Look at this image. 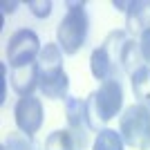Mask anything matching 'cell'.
<instances>
[{
  "label": "cell",
  "mask_w": 150,
  "mask_h": 150,
  "mask_svg": "<svg viewBox=\"0 0 150 150\" xmlns=\"http://www.w3.org/2000/svg\"><path fill=\"white\" fill-rule=\"evenodd\" d=\"M88 105V119L92 132H99V125L112 121L114 117H119L121 108H123V85L119 79L112 81H103L99 90H94L85 99Z\"/></svg>",
  "instance_id": "1"
},
{
  "label": "cell",
  "mask_w": 150,
  "mask_h": 150,
  "mask_svg": "<svg viewBox=\"0 0 150 150\" xmlns=\"http://www.w3.org/2000/svg\"><path fill=\"white\" fill-rule=\"evenodd\" d=\"M90 34V18L85 11V2H69L67 13L56 27V43L63 54L74 56L83 50Z\"/></svg>",
  "instance_id": "2"
},
{
  "label": "cell",
  "mask_w": 150,
  "mask_h": 150,
  "mask_svg": "<svg viewBox=\"0 0 150 150\" xmlns=\"http://www.w3.org/2000/svg\"><path fill=\"white\" fill-rule=\"evenodd\" d=\"M40 38L34 29H18L13 31L9 40H7V47H5V56L9 67L16 69V67H23V65H29V63H36L38 56H40Z\"/></svg>",
  "instance_id": "3"
},
{
  "label": "cell",
  "mask_w": 150,
  "mask_h": 150,
  "mask_svg": "<svg viewBox=\"0 0 150 150\" xmlns=\"http://www.w3.org/2000/svg\"><path fill=\"white\" fill-rule=\"evenodd\" d=\"M148 125H150V108L144 103H132L119 117V132L125 146H132V148H141Z\"/></svg>",
  "instance_id": "4"
},
{
  "label": "cell",
  "mask_w": 150,
  "mask_h": 150,
  "mask_svg": "<svg viewBox=\"0 0 150 150\" xmlns=\"http://www.w3.org/2000/svg\"><path fill=\"white\" fill-rule=\"evenodd\" d=\"M65 119H67V130L72 132V137L76 141V150H85V146L90 141V132H92L85 99L67 96V101H65Z\"/></svg>",
  "instance_id": "5"
},
{
  "label": "cell",
  "mask_w": 150,
  "mask_h": 150,
  "mask_svg": "<svg viewBox=\"0 0 150 150\" xmlns=\"http://www.w3.org/2000/svg\"><path fill=\"white\" fill-rule=\"evenodd\" d=\"M13 121H16L18 132L34 137L43 128V121H45L40 99H36V96H23V99H18V103L13 108Z\"/></svg>",
  "instance_id": "6"
},
{
  "label": "cell",
  "mask_w": 150,
  "mask_h": 150,
  "mask_svg": "<svg viewBox=\"0 0 150 150\" xmlns=\"http://www.w3.org/2000/svg\"><path fill=\"white\" fill-rule=\"evenodd\" d=\"M38 90L45 99L52 101H61L67 99L69 92V76L63 67H50V69H40V83Z\"/></svg>",
  "instance_id": "7"
},
{
  "label": "cell",
  "mask_w": 150,
  "mask_h": 150,
  "mask_svg": "<svg viewBox=\"0 0 150 150\" xmlns=\"http://www.w3.org/2000/svg\"><path fill=\"white\" fill-rule=\"evenodd\" d=\"M11 88L13 92L18 94L20 99L23 96H34V90L38 88L40 83V65L36 63H29V65H23V67L11 69Z\"/></svg>",
  "instance_id": "8"
},
{
  "label": "cell",
  "mask_w": 150,
  "mask_h": 150,
  "mask_svg": "<svg viewBox=\"0 0 150 150\" xmlns=\"http://www.w3.org/2000/svg\"><path fill=\"white\" fill-rule=\"evenodd\" d=\"M125 31L128 36H144L150 31V0H134L125 13Z\"/></svg>",
  "instance_id": "9"
},
{
  "label": "cell",
  "mask_w": 150,
  "mask_h": 150,
  "mask_svg": "<svg viewBox=\"0 0 150 150\" xmlns=\"http://www.w3.org/2000/svg\"><path fill=\"white\" fill-rule=\"evenodd\" d=\"M90 72L96 81H112V79H119L121 67L112 61V56L108 54L103 47H96V50L90 54Z\"/></svg>",
  "instance_id": "10"
},
{
  "label": "cell",
  "mask_w": 150,
  "mask_h": 150,
  "mask_svg": "<svg viewBox=\"0 0 150 150\" xmlns=\"http://www.w3.org/2000/svg\"><path fill=\"white\" fill-rule=\"evenodd\" d=\"M119 65H121L123 72H128V74H134L139 67L146 65L139 40H134V38H128V40H125L123 50H121V56H119Z\"/></svg>",
  "instance_id": "11"
},
{
  "label": "cell",
  "mask_w": 150,
  "mask_h": 150,
  "mask_svg": "<svg viewBox=\"0 0 150 150\" xmlns=\"http://www.w3.org/2000/svg\"><path fill=\"white\" fill-rule=\"evenodd\" d=\"M130 85L134 99H139V103L150 108V65H144L134 74H130Z\"/></svg>",
  "instance_id": "12"
},
{
  "label": "cell",
  "mask_w": 150,
  "mask_h": 150,
  "mask_svg": "<svg viewBox=\"0 0 150 150\" xmlns=\"http://www.w3.org/2000/svg\"><path fill=\"white\" fill-rule=\"evenodd\" d=\"M125 141L121 137V132L112 130V128H103L96 132V139L92 144V150H123Z\"/></svg>",
  "instance_id": "13"
},
{
  "label": "cell",
  "mask_w": 150,
  "mask_h": 150,
  "mask_svg": "<svg viewBox=\"0 0 150 150\" xmlns=\"http://www.w3.org/2000/svg\"><path fill=\"white\" fill-rule=\"evenodd\" d=\"M38 65H40V69L63 67V50L58 47V43H45L43 52L38 56Z\"/></svg>",
  "instance_id": "14"
},
{
  "label": "cell",
  "mask_w": 150,
  "mask_h": 150,
  "mask_svg": "<svg viewBox=\"0 0 150 150\" xmlns=\"http://www.w3.org/2000/svg\"><path fill=\"white\" fill-rule=\"evenodd\" d=\"M45 150H76V141L69 130H54L45 139Z\"/></svg>",
  "instance_id": "15"
},
{
  "label": "cell",
  "mask_w": 150,
  "mask_h": 150,
  "mask_svg": "<svg viewBox=\"0 0 150 150\" xmlns=\"http://www.w3.org/2000/svg\"><path fill=\"white\" fill-rule=\"evenodd\" d=\"M9 150H40L38 144L34 141V137L23 134V132H9V137L5 139V144Z\"/></svg>",
  "instance_id": "16"
},
{
  "label": "cell",
  "mask_w": 150,
  "mask_h": 150,
  "mask_svg": "<svg viewBox=\"0 0 150 150\" xmlns=\"http://www.w3.org/2000/svg\"><path fill=\"white\" fill-rule=\"evenodd\" d=\"M27 9H29L36 18H47L52 13V2L47 0H27Z\"/></svg>",
  "instance_id": "17"
},
{
  "label": "cell",
  "mask_w": 150,
  "mask_h": 150,
  "mask_svg": "<svg viewBox=\"0 0 150 150\" xmlns=\"http://www.w3.org/2000/svg\"><path fill=\"white\" fill-rule=\"evenodd\" d=\"M7 101V63H0V103Z\"/></svg>",
  "instance_id": "18"
},
{
  "label": "cell",
  "mask_w": 150,
  "mask_h": 150,
  "mask_svg": "<svg viewBox=\"0 0 150 150\" xmlns=\"http://www.w3.org/2000/svg\"><path fill=\"white\" fill-rule=\"evenodd\" d=\"M139 45H141V54H144V61L150 65V31L144 34V36L139 38Z\"/></svg>",
  "instance_id": "19"
},
{
  "label": "cell",
  "mask_w": 150,
  "mask_h": 150,
  "mask_svg": "<svg viewBox=\"0 0 150 150\" xmlns=\"http://www.w3.org/2000/svg\"><path fill=\"white\" fill-rule=\"evenodd\" d=\"M0 7H2V11H5V13H9V16H11V13L16 11L18 2H7V0H2V2H0Z\"/></svg>",
  "instance_id": "20"
},
{
  "label": "cell",
  "mask_w": 150,
  "mask_h": 150,
  "mask_svg": "<svg viewBox=\"0 0 150 150\" xmlns=\"http://www.w3.org/2000/svg\"><path fill=\"white\" fill-rule=\"evenodd\" d=\"M130 5H132V2H121V0H114V2H112V7L117 9V11H125V13H128Z\"/></svg>",
  "instance_id": "21"
},
{
  "label": "cell",
  "mask_w": 150,
  "mask_h": 150,
  "mask_svg": "<svg viewBox=\"0 0 150 150\" xmlns=\"http://www.w3.org/2000/svg\"><path fill=\"white\" fill-rule=\"evenodd\" d=\"M139 150H150V125H148V132H146L144 141H141V148Z\"/></svg>",
  "instance_id": "22"
},
{
  "label": "cell",
  "mask_w": 150,
  "mask_h": 150,
  "mask_svg": "<svg viewBox=\"0 0 150 150\" xmlns=\"http://www.w3.org/2000/svg\"><path fill=\"white\" fill-rule=\"evenodd\" d=\"M0 150H9V148H7V146H2V148H0Z\"/></svg>",
  "instance_id": "23"
}]
</instances>
